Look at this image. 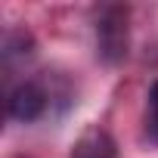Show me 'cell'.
Wrapping results in <instances>:
<instances>
[{
  "mask_svg": "<svg viewBox=\"0 0 158 158\" xmlns=\"http://www.w3.org/2000/svg\"><path fill=\"white\" fill-rule=\"evenodd\" d=\"M6 109H10V118H16V121H22V124H31V121H37V118L47 112V93H44L37 84L25 81V84H19V87L10 90Z\"/></svg>",
  "mask_w": 158,
  "mask_h": 158,
  "instance_id": "6da1fadb",
  "label": "cell"
},
{
  "mask_svg": "<svg viewBox=\"0 0 158 158\" xmlns=\"http://www.w3.org/2000/svg\"><path fill=\"white\" fill-rule=\"evenodd\" d=\"M96 37H99V53L109 62H118L127 53V22L121 10H109L106 19L96 25Z\"/></svg>",
  "mask_w": 158,
  "mask_h": 158,
  "instance_id": "7a4b0ae2",
  "label": "cell"
},
{
  "mask_svg": "<svg viewBox=\"0 0 158 158\" xmlns=\"http://www.w3.org/2000/svg\"><path fill=\"white\" fill-rule=\"evenodd\" d=\"M71 158H118V149H115V139L106 130L90 127L71 146Z\"/></svg>",
  "mask_w": 158,
  "mask_h": 158,
  "instance_id": "3957f363",
  "label": "cell"
},
{
  "mask_svg": "<svg viewBox=\"0 0 158 158\" xmlns=\"http://www.w3.org/2000/svg\"><path fill=\"white\" fill-rule=\"evenodd\" d=\"M146 127H149V136L158 139V81L149 90V118H146Z\"/></svg>",
  "mask_w": 158,
  "mask_h": 158,
  "instance_id": "277c9868",
  "label": "cell"
}]
</instances>
